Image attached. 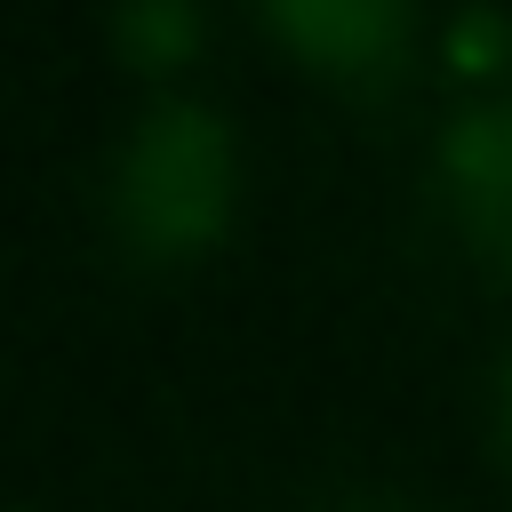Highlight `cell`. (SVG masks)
Instances as JSON below:
<instances>
[{
  "instance_id": "obj_6",
  "label": "cell",
  "mask_w": 512,
  "mask_h": 512,
  "mask_svg": "<svg viewBox=\"0 0 512 512\" xmlns=\"http://www.w3.org/2000/svg\"><path fill=\"white\" fill-rule=\"evenodd\" d=\"M496 432H504V456H512V360H504V376H496Z\"/></svg>"
},
{
  "instance_id": "obj_2",
  "label": "cell",
  "mask_w": 512,
  "mask_h": 512,
  "mask_svg": "<svg viewBox=\"0 0 512 512\" xmlns=\"http://www.w3.org/2000/svg\"><path fill=\"white\" fill-rule=\"evenodd\" d=\"M440 176L464 216V232L496 256H512V96L464 104L440 136Z\"/></svg>"
},
{
  "instance_id": "obj_5",
  "label": "cell",
  "mask_w": 512,
  "mask_h": 512,
  "mask_svg": "<svg viewBox=\"0 0 512 512\" xmlns=\"http://www.w3.org/2000/svg\"><path fill=\"white\" fill-rule=\"evenodd\" d=\"M496 48H504V24H496L488 8H472V16L456 24V56H464V64H488Z\"/></svg>"
},
{
  "instance_id": "obj_4",
  "label": "cell",
  "mask_w": 512,
  "mask_h": 512,
  "mask_svg": "<svg viewBox=\"0 0 512 512\" xmlns=\"http://www.w3.org/2000/svg\"><path fill=\"white\" fill-rule=\"evenodd\" d=\"M112 32H120V48L136 64H176L200 40V0H120Z\"/></svg>"
},
{
  "instance_id": "obj_3",
  "label": "cell",
  "mask_w": 512,
  "mask_h": 512,
  "mask_svg": "<svg viewBox=\"0 0 512 512\" xmlns=\"http://www.w3.org/2000/svg\"><path fill=\"white\" fill-rule=\"evenodd\" d=\"M264 16L328 72H368L408 32V0H264Z\"/></svg>"
},
{
  "instance_id": "obj_1",
  "label": "cell",
  "mask_w": 512,
  "mask_h": 512,
  "mask_svg": "<svg viewBox=\"0 0 512 512\" xmlns=\"http://www.w3.org/2000/svg\"><path fill=\"white\" fill-rule=\"evenodd\" d=\"M232 208V136L208 104H152L112 160V216L144 256H192Z\"/></svg>"
}]
</instances>
